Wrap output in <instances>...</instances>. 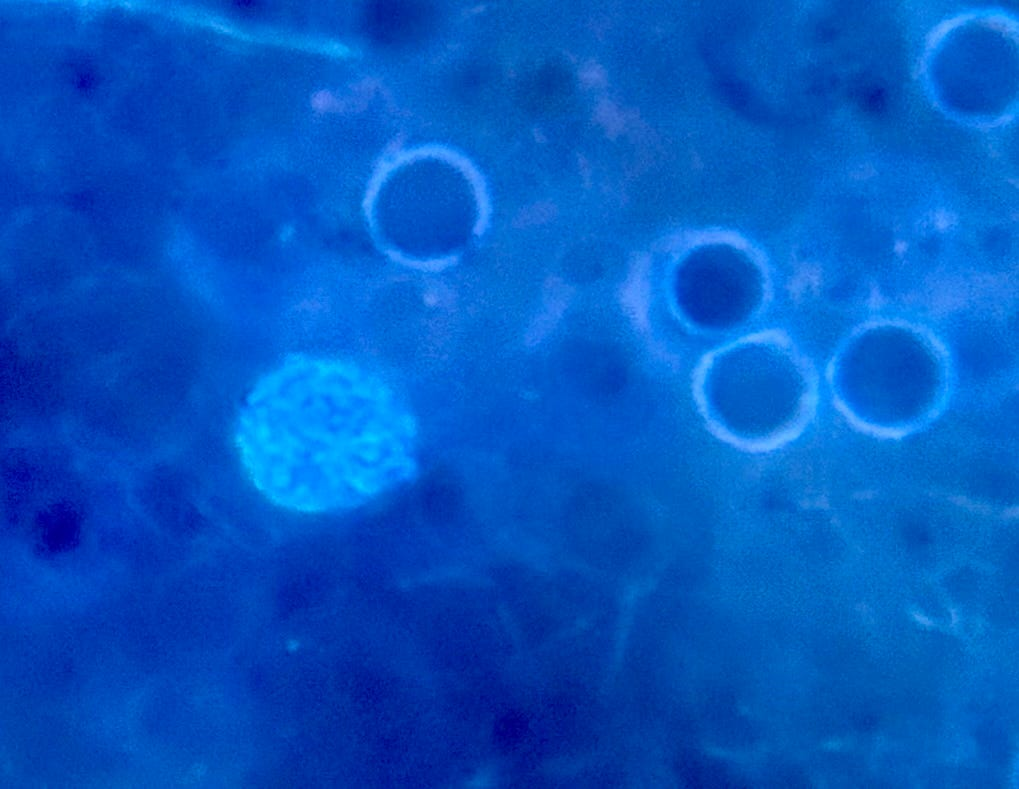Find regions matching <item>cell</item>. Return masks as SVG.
Instances as JSON below:
<instances>
[{
  "label": "cell",
  "mask_w": 1019,
  "mask_h": 789,
  "mask_svg": "<svg viewBox=\"0 0 1019 789\" xmlns=\"http://www.w3.org/2000/svg\"><path fill=\"white\" fill-rule=\"evenodd\" d=\"M415 434L382 395L315 383L264 390L241 415L235 437L249 479L268 500L329 513L409 481Z\"/></svg>",
  "instance_id": "6da1fadb"
}]
</instances>
